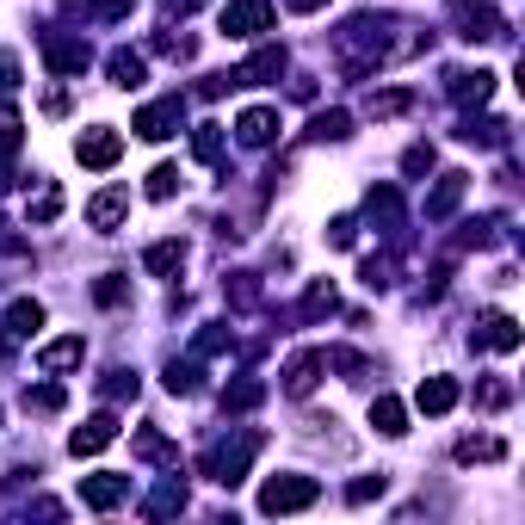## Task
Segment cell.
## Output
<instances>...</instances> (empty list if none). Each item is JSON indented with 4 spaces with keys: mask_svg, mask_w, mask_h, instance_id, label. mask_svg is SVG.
<instances>
[{
    "mask_svg": "<svg viewBox=\"0 0 525 525\" xmlns=\"http://www.w3.org/2000/svg\"><path fill=\"white\" fill-rule=\"evenodd\" d=\"M334 50H340V62H346V75H371V68L390 56V38H383V25H377L371 13H359V19H346V31L334 38Z\"/></svg>",
    "mask_w": 525,
    "mask_h": 525,
    "instance_id": "6da1fadb",
    "label": "cell"
},
{
    "mask_svg": "<svg viewBox=\"0 0 525 525\" xmlns=\"http://www.w3.org/2000/svg\"><path fill=\"white\" fill-rule=\"evenodd\" d=\"M315 495H322L315 476H266L260 482V513H303V507H315Z\"/></svg>",
    "mask_w": 525,
    "mask_h": 525,
    "instance_id": "7a4b0ae2",
    "label": "cell"
},
{
    "mask_svg": "<svg viewBox=\"0 0 525 525\" xmlns=\"http://www.w3.org/2000/svg\"><path fill=\"white\" fill-rule=\"evenodd\" d=\"M254 451H260V433H241L235 445H217V451H204V476H210V482H223V488H235L241 476H248Z\"/></svg>",
    "mask_w": 525,
    "mask_h": 525,
    "instance_id": "3957f363",
    "label": "cell"
},
{
    "mask_svg": "<svg viewBox=\"0 0 525 525\" xmlns=\"http://www.w3.org/2000/svg\"><path fill=\"white\" fill-rule=\"evenodd\" d=\"M186 124V99L180 93H167V99H155V105H143V112H136V136H149V143H167V136L173 130H180Z\"/></svg>",
    "mask_w": 525,
    "mask_h": 525,
    "instance_id": "277c9868",
    "label": "cell"
},
{
    "mask_svg": "<svg viewBox=\"0 0 525 525\" xmlns=\"http://www.w3.org/2000/svg\"><path fill=\"white\" fill-rule=\"evenodd\" d=\"M451 19H458V38H470V44L507 38V31H501V13L488 7V0H451Z\"/></svg>",
    "mask_w": 525,
    "mask_h": 525,
    "instance_id": "5b68a950",
    "label": "cell"
},
{
    "mask_svg": "<svg viewBox=\"0 0 525 525\" xmlns=\"http://www.w3.org/2000/svg\"><path fill=\"white\" fill-rule=\"evenodd\" d=\"M118 155H124V136H118L112 124H93V130H81V143H75V161H81V167L105 173V167H118Z\"/></svg>",
    "mask_w": 525,
    "mask_h": 525,
    "instance_id": "8992f818",
    "label": "cell"
},
{
    "mask_svg": "<svg viewBox=\"0 0 525 525\" xmlns=\"http://www.w3.org/2000/svg\"><path fill=\"white\" fill-rule=\"evenodd\" d=\"M272 0H229L223 7V38H260V31H272Z\"/></svg>",
    "mask_w": 525,
    "mask_h": 525,
    "instance_id": "52a82bcc",
    "label": "cell"
},
{
    "mask_svg": "<svg viewBox=\"0 0 525 525\" xmlns=\"http://www.w3.org/2000/svg\"><path fill=\"white\" fill-rule=\"evenodd\" d=\"M81 501L93 513H112L130 501V476H112V470H99V476H81Z\"/></svg>",
    "mask_w": 525,
    "mask_h": 525,
    "instance_id": "ba28073f",
    "label": "cell"
},
{
    "mask_svg": "<svg viewBox=\"0 0 525 525\" xmlns=\"http://www.w3.org/2000/svg\"><path fill=\"white\" fill-rule=\"evenodd\" d=\"M44 62L56 68V75H81V68L93 62L87 38H62V31H44Z\"/></svg>",
    "mask_w": 525,
    "mask_h": 525,
    "instance_id": "9c48e42d",
    "label": "cell"
},
{
    "mask_svg": "<svg viewBox=\"0 0 525 525\" xmlns=\"http://www.w3.org/2000/svg\"><path fill=\"white\" fill-rule=\"evenodd\" d=\"M112 439H118V414H93V420H81V427L68 433V451H75V458H99Z\"/></svg>",
    "mask_w": 525,
    "mask_h": 525,
    "instance_id": "30bf717a",
    "label": "cell"
},
{
    "mask_svg": "<svg viewBox=\"0 0 525 525\" xmlns=\"http://www.w3.org/2000/svg\"><path fill=\"white\" fill-rule=\"evenodd\" d=\"M124 217H130V192H124V186H105V192L87 198V223H93L99 235H112Z\"/></svg>",
    "mask_w": 525,
    "mask_h": 525,
    "instance_id": "8fae6325",
    "label": "cell"
},
{
    "mask_svg": "<svg viewBox=\"0 0 525 525\" xmlns=\"http://www.w3.org/2000/svg\"><path fill=\"white\" fill-rule=\"evenodd\" d=\"M519 322H513V315H488V322L470 334V346H476V353H519Z\"/></svg>",
    "mask_w": 525,
    "mask_h": 525,
    "instance_id": "7c38bea8",
    "label": "cell"
},
{
    "mask_svg": "<svg viewBox=\"0 0 525 525\" xmlns=\"http://www.w3.org/2000/svg\"><path fill=\"white\" fill-rule=\"evenodd\" d=\"M464 192H470V173H439V186L427 192V223H445L464 204Z\"/></svg>",
    "mask_w": 525,
    "mask_h": 525,
    "instance_id": "4fadbf2b",
    "label": "cell"
},
{
    "mask_svg": "<svg viewBox=\"0 0 525 525\" xmlns=\"http://www.w3.org/2000/svg\"><path fill=\"white\" fill-rule=\"evenodd\" d=\"M81 359H87V340H81V334H62V340L38 346V371H50V377H62V371H75Z\"/></svg>",
    "mask_w": 525,
    "mask_h": 525,
    "instance_id": "5bb4252c",
    "label": "cell"
},
{
    "mask_svg": "<svg viewBox=\"0 0 525 525\" xmlns=\"http://www.w3.org/2000/svg\"><path fill=\"white\" fill-rule=\"evenodd\" d=\"M235 136H241L248 149H266L272 136H278V112H272V105H248V112L235 118Z\"/></svg>",
    "mask_w": 525,
    "mask_h": 525,
    "instance_id": "9a60e30c",
    "label": "cell"
},
{
    "mask_svg": "<svg viewBox=\"0 0 525 525\" xmlns=\"http://www.w3.org/2000/svg\"><path fill=\"white\" fill-rule=\"evenodd\" d=\"M445 93L458 99V105H488V99H495V75H488V68H458Z\"/></svg>",
    "mask_w": 525,
    "mask_h": 525,
    "instance_id": "2e32d148",
    "label": "cell"
},
{
    "mask_svg": "<svg viewBox=\"0 0 525 525\" xmlns=\"http://www.w3.org/2000/svg\"><path fill=\"white\" fill-rule=\"evenodd\" d=\"M105 75H112V87H143L149 81V62L143 56H136V50H112V56H105Z\"/></svg>",
    "mask_w": 525,
    "mask_h": 525,
    "instance_id": "e0dca14e",
    "label": "cell"
},
{
    "mask_svg": "<svg viewBox=\"0 0 525 525\" xmlns=\"http://www.w3.org/2000/svg\"><path fill=\"white\" fill-rule=\"evenodd\" d=\"M414 408L420 414H451V408H458V383H451V377H427L414 390Z\"/></svg>",
    "mask_w": 525,
    "mask_h": 525,
    "instance_id": "ac0fdd59",
    "label": "cell"
},
{
    "mask_svg": "<svg viewBox=\"0 0 525 525\" xmlns=\"http://www.w3.org/2000/svg\"><path fill=\"white\" fill-rule=\"evenodd\" d=\"M315 383H322V353H297L285 365V396H309Z\"/></svg>",
    "mask_w": 525,
    "mask_h": 525,
    "instance_id": "d6986e66",
    "label": "cell"
},
{
    "mask_svg": "<svg viewBox=\"0 0 525 525\" xmlns=\"http://www.w3.org/2000/svg\"><path fill=\"white\" fill-rule=\"evenodd\" d=\"M278 75H285V50H278V44H260L254 62L241 68V87H260V81H278Z\"/></svg>",
    "mask_w": 525,
    "mask_h": 525,
    "instance_id": "ffe728a7",
    "label": "cell"
},
{
    "mask_svg": "<svg viewBox=\"0 0 525 525\" xmlns=\"http://www.w3.org/2000/svg\"><path fill=\"white\" fill-rule=\"evenodd\" d=\"M365 210H371V217L390 229V235L402 229V192H396V186H371V192H365Z\"/></svg>",
    "mask_w": 525,
    "mask_h": 525,
    "instance_id": "44dd1931",
    "label": "cell"
},
{
    "mask_svg": "<svg viewBox=\"0 0 525 525\" xmlns=\"http://www.w3.org/2000/svg\"><path fill=\"white\" fill-rule=\"evenodd\" d=\"M371 427H377L383 439H402V433H408V408H402L396 396H377V402H371Z\"/></svg>",
    "mask_w": 525,
    "mask_h": 525,
    "instance_id": "7402d4cb",
    "label": "cell"
},
{
    "mask_svg": "<svg viewBox=\"0 0 525 525\" xmlns=\"http://www.w3.org/2000/svg\"><path fill=\"white\" fill-rule=\"evenodd\" d=\"M501 458H507V439H495V433H476L458 445V464H501Z\"/></svg>",
    "mask_w": 525,
    "mask_h": 525,
    "instance_id": "603a6c76",
    "label": "cell"
},
{
    "mask_svg": "<svg viewBox=\"0 0 525 525\" xmlns=\"http://www.w3.org/2000/svg\"><path fill=\"white\" fill-rule=\"evenodd\" d=\"M149 519H167V513H186V482L180 476H167L161 488H155V495H149V507H143Z\"/></svg>",
    "mask_w": 525,
    "mask_h": 525,
    "instance_id": "cb8c5ba5",
    "label": "cell"
},
{
    "mask_svg": "<svg viewBox=\"0 0 525 525\" xmlns=\"http://www.w3.org/2000/svg\"><path fill=\"white\" fill-rule=\"evenodd\" d=\"M143 266H149L155 278H173V272L186 266V241H155V248L143 254Z\"/></svg>",
    "mask_w": 525,
    "mask_h": 525,
    "instance_id": "d4e9b609",
    "label": "cell"
},
{
    "mask_svg": "<svg viewBox=\"0 0 525 525\" xmlns=\"http://www.w3.org/2000/svg\"><path fill=\"white\" fill-rule=\"evenodd\" d=\"M334 285H328V278H315V285L303 291V309H297V322H322V315H334Z\"/></svg>",
    "mask_w": 525,
    "mask_h": 525,
    "instance_id": "484cf974",
    "label": "cell"
},
{
    "mask_svg": "<svg viewBox=\"0 0 525 525\" xmlns=\"http://www.w3.org/2000/svg\"><path fill=\"white\" fill-rule=\"evenodd\" d=\"M266 402V383L260 377H235L229 390H223V408H235V414H248V408H260Z\"/></svg>",
    "mask_w": 525,
    "mask_h": 525,
    "instance_id": "4316f807",
    "label": "cell"
},
{
    "mask_svg": "<svg viewBox=\"0 0 525 525\" xmlns=\"http://www.w3.org/2000/svg\"><path fill=\"white\" fill-rule=\"evenodd\" d=\"M458 136H464V143H482V149H501L507 143V124L501 118H464Z\"/></svg>",
    "mask_w": 525,
    "mask_h": 525,
    "instance_id": "83f0119b",
    "label": "cell"
},
{
    "mask_svg": "<svg viewBox=\"0 0 525 525\" xmlns=\"http://www.w3.org/2000/svg\"><path fill=\"white\" fill-rule=\"evenodd\" d=\"M38 328H44V303H31V297H19V303L7 309V334H25V340H31V334H38Z\"/></svg>",
    "mask_w": 525,
    "mask_h": 525,
    "instance_id": "f1b7e54d",
    "label": "cell"
},
{
    "mask_svg": "<svg viewBox=\"0 0 525 525\" xmlns=\"http://www.w3.org/2000/svg\"><path fill=\"white\" fill-rule=\"evenodd\" d=\"M192 155H198L204 167H217V161H223V124H198V130H192Z\"/></svg>",
    "mask_w": 525,
    "mask_h": 525,
    "instance_id": "f546056e",
    "label": "cell"
},
{
    "mask_svg": "<svg viewBox=\"0 0 525 525\" xmlns=\"http://www.w3.org/2000/svg\"><path fill=\"white\" fill-rule=\"evenodd\" d=\"M408 105H414V93H408V87H390V93H371L365 112H371V118H402Z\"/></svg>",
    "mask_w": 525,
    "mask_h": 525,
    "instance_id": "4dcf8cb0",
    "label": "cell"
},
{
    "mask_svg": "<svg viewBox=\"0 0 525 525\" xmlns=\"http://www.w3.org/2000/svg\"><path fill=\"white\" fill-rule=\"evenodd\" d=\"M309 136H315V143H340V136H353V118H346V112H315Z\"/></svg>",
    "mask_w": 525,
    "mask_h": 525,
    "instance_id": "1f68e13d",
    "label": "cell"
},
{
    "mask_svg": "<svg viewBox=\"0 0 525 525\" xmlns=\"http://www.w3.org/2000/svg\"><path fill=\"white\" fill-rule=\"evenodd\" d=\"M62 217V186L56 180H44L38 186V198H31V223H56Z\"/></svg>",
    "mask_w": 525,
    "mask_h": 525,
    "instance_id": "d6a6232c",
    "label": "cell"
},
{
    "mask_svg": "<svg viewBox=\"0 0 525 525\" xmlns=\"http://www.w3.org/2000/svg\"><path fill=\"white\" fill-rule=\"evenodd\" d=\"M136 390H143V383H136V371H105V383H99L105 402H136Z\"/></svg>",
    "mask_w": 525,
    "mask_h": 525,
    "instance_id": "836d02e7",
    "label": "cell"
},
{
    "mask_svg": "<svg viewBox=\"0 0 525 525\" xmlns=\"http://www.w3.org/2000/svg\"><path fill=\"white\" fill-rule=\"evenodd\" d=\"M25 408L31 414H56L62 408V383H25Z\"/></svg>",
    "mask_w": 525,
    "mask_h": 525,
    "instance_id": "e575fe53",
    "label": "cell"
},
{
    "mask_svg": "<svg viewBox=\"0 0 525 525\" xmlns=\"http://www.w3.org/2000/svg\"><path fill=\"white\" fill-rule=\"evenodd\" d=\"M507 402H513V383H501V377H482V383H476V408L495 414V408H507Z\"/></svg>",
    "mask_w": 525,
    "mask_h": 525,
    "instance_id": "d590c367",
    "label": "cell"
},
{
    "mask_svg": "<svg viewBox=\"0 0 525 525\" xmlns=\"http://www.w3.org/2000/svg\"><path fill=\"white\" fill-rule=\"evenodd\" d=\"M223 291H229V303H235V309H254V303H260V278H254V272H235Z\"/></svg>",
    "mask_w": 525,
    "mask_h": 525,
    "instance_id": "8d00e7d4",
    "label": "cell"
},
{
    "mask_svg": "<svg viewBox=\"0 0 525 525\" xmlns=\"http://www.w3.org/2000/svg\"><path fill=\"white\" fill-rule=\"evenodd\" d=\"M167 390H173V396H198V365L173 359V365H167Z\"/></svg>",
    "mask_w": 525,
    "mask_h": 525,
    "instance_id": "74e56055",
    "label": "cell"
},
{
    "mask_svg": "<svg viewBox=\"0 0 525 525\" xmlns=\"http://www.w3.org/2000/svg\"><path fill=\"white\" fill-rule=\"evenodd\" d=\"M192 353H198V359H217V353H229V328H204V334L192 340Z\"/></svg>",
    "mask_w": 525,
    "mask_h": 525,
    "instance_id": "f35d334b",
    "label": "cell"
},
{
    "mask_svg": "<svg viewBox=\"0 0 525 525\" xmlns=\"http://www.w3.org/2000/svg\"><path fill=\"white\" fill-rule=\"evenodd\" d=\"M93 297H99L105 309H118V303L130 297V285H124V278H118V272H105V278H99V285H93Z\"/></svg>",
    "mask_w": 525,
    "mask_h": 525,
    "instance_id": "ab89813d",
    "label": "cell"
},
{
    "mask_svg": "<svg viewBox=\"0 0 525 525\" xmlns=\"http://www.w3.org/2000/svg\"><path fill=\"white\" fill-rule=\"evenodd\" d=\"M136 458H155V464H167V458H173V445H167V439L149 427V433H136Z\"/></svg>",
    "mask_w": 525,
    "mask_h": 525,
    "instance_id": "60d3db41",
    "label": "cell"
},
{
    "mask_svg": "<svg viewBox=\"0 0 525 525\" xmlns=\"http://www.w3.org/2000/svg\"><path fill=\"white\" fill-rule=\"evenodd\" d=\"M180 192V167H155L149 173V198H173Z\"/></svg>",
    "mask_w": 525,
    "mask_h": 525,
    "instance_id": "b9f144b4",
    "label": "cell"
},
{
    "mask_svg": "<svg viewBox=\"0 0 525 525\" xmlns=\"http://www.w3.org/2000/svg\"><path fill=\"white\" fill-rule=\"evenodd\" d=\"M383 488H390L383 476H359L353 488H346V501H353V507H365V501H377V495H383Z\"/></svg>",
    "mask_w": 525,
    "mask_h": 525,
    "instance_id": "7bdbcfd3",
    "label": "cell"
},
{
    "mask_svg": "<svg viewBox=\"0 0 525 525\" xmlns=\"http://www.w3.org/2000/svg\"><path fill=\"white\" fill-rule=\"evenodd\" d=\"M13 93H19V56L0 50V99H13Z\"/></svg>",
    "mask_w": 525,
    "mask_h": 525,
    "instance_id": "ee69618b",
    "label": "cell"
},
{
    "mask_svg": "<svg viewBox=\"0 0 525 525\" xmlns=\"http://www.w3.org/2000/svg\"><path fill=\"white\" fill-rule=\"evenodd\" d=\"M328 241H334V248H353V241H359V223H353V217H334V223H328Z\"/></svg>",
    "mask_w": 525,
    "mask_h": 525,
    "instance_id": "f6af8a7d",
    "label": "cell"
},
{
    "mask_svg": "<svg viewBox=\"0 0 525 525\" xmlns=\"http://www.w3.org/2000/svg\"><path fill=\"white\" fill-rule=\"evenodd\" d=\"M365 285H371V291H390V285H396V278H390V260H365Z\"/></svg>",
    "mask_w": 525,
    "mask_h": 525,
    "instance_id": "bcb514c9",
    "label": "cell"
},
{
    "mask_svg": "<svg viewBox=\"0 0 525 525\" xmlns=\"http://www.w3.org/2000/svg\"><path fill=\"white\" fill-rule=\"evenodd\" d=\"M402 167H408V173H427V167H433V143H414V149L402 155Z\"/></svg>",
    "mask_w": 525,
    "mask_h": 525,
    "instance_id": "7dc6e473",
    "label": "cell"
},
{
    "mask_svg": "<svg viewBox=\"0 0 525 525\" xmlns=\"http://www.w3.org/2000/svg\"><path fill=\"white\" fill-rule=\"evenodd\" d=\"M0 149H19V118L0 105Z\"/></svg>",
    "mask_w": 525,
    "mask_h": 525,
    "instance_id": "c3c4849f",
    "label": "cell"
},
{
    "mask_svg": "<svg viewBox=\"0 0 525 525\" xmlns=\"http://www.w3.org/2000/svg\"><path fill=\"white\" fill-rule=\"evenodd\" d=\"M0 254H25V241H19V235H7V223H0Z\"/></svg>",
    "mask_w": 525,
    "mask_h": 525,
    "instance_id": "681fc988",
    "label": "cell"
},
{
    "mask_svg": "<svg viewBox=\"0 0 525 525\" xmlns=\"http://www.w3.org/2000/svg\"><path fill=\"white\" fill-rule=\"evenodd\" d=\"M13 192V161H0V198Z\"/></svg>",
    "mask_w": 525,
    "mask_h": 525,
    "instance_id": "f907efd6",
    "label": "cell"
},
{
    "mask_svg": "<svg viewBox=\"0 0 525 525\" xmlns=\"http://www.w3.org/2000/svg\"><path fill=\"white\" fill-rule=\"evenodd\" d=\"M328 0H291V13H322Z\"/></svg>",
    "mask_w": 525,
    "mask_h": 525,
    "instance_id": "816d5d0a",
    "label": "cell"
},
{
    "mask_svg": "<svg viewBox=\"0 0 525 525\" xmlns=\"http://www.w3.org/2000/svg\"><path fill=\"white\" fill-rule=\"evenodd\" d=\"M62 7H68V13H81V19H87V13H93V0H62Z\"/></svg>",
    "mask_w": 525,
    "mask_h": 525,
    "instance_id": "f5cc1de1",
    "label": "cell"
},
{
    "mask_svg": "<svg viewBox=\"0 0 525 525\" xmlns=\"http://www.w3.org/2000/svg\"><path fill=\"white\" fill-rule=\"evenodd\" d=\"M0 365H7V334H0Z\"/></svg>",
    "mask_w": 525,
    "mask_h": 525,
    "instance_id": "db71d44e",
    "label": "cell"
}]
</instances>
